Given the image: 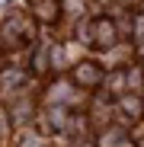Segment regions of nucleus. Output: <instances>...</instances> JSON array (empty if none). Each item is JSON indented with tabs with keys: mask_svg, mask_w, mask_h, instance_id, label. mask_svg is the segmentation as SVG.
Returning a JSON list of instances; mask_svg holds the SVG:
<instances>
[{
	"mask_svg": "<svg viewBox=\"0 0 144 147\" xmlns=\"http://www.w3.org/2000/svg\"><path fill=\"white\" fill-rule=\"evenodd\" d=\"M118 38V26L112 19H93V26H90V42L93 45H99V48H112Z\"/></svg>",
	"mask_w": 144,
	"mask_h": 147,
	"instance_id": "obj_1",
	"label": "nucleus"
},
{
	"mask_svg": "<svg viewBox=\"0 0 144 147\" xmlns=\"http://www.w3.org/2000/svg\"><path fill=\"white\" fill-rule=\"evenodd\" d=\"M74 80H77L80 86H96V83L103 80V70L96 67L93 61H80L77 70H74Z\"/></svg>",
	"mask_w": 144,
	"mask_h": 147,
	"instance_id": "obj_2",
	"label": "nucleus"
},
{
	"mask_svg": "<svg viewBox=\"0 0 144 147\" xmlns=\"http://www.w3.org/2000/svg\"><path fill=\"white\" fill-rule=\"evenodd\" d=\"M118 106H122V112L135 121V118H141L144 115V102L138 99V96H122V102H118Z\"/></svg>",
	"mask_w": 144,
	"mask_h": 147,
	"instance_id": "obj_3",
	"label": "nucleus"
},
{
	"mask_svg": "<svg viewBox=\"0 0 144 147\" xmlns=\"http://www.w3.org/2000/svg\"><path fill=\"white\" fill-rule=\"evenodd\" d=\"M35 16H39L42 22H51V19L58 16V3H55V0H39V7H35Z\"/></svg>",
	"mask_w": 144,
	"mask_h": 147,
	"instance_id": "obj_4",
	"label": "nucleus"
},
{
	"mask_svg": "<svg viewBox=\"0 0 144 147\" xmlns=\"http://www.w3.org/2000/svg\"><path fill=\"white\" fill-rule=\"evenodd\" d=\"M125 141V131L122 128H109V131H103V147H118Z\"/></svg>",
	"mask_w": 144,
	"mask_h": 147,
	"instance_id": "obj_5",
	"label": "nucleus"
},
{
	"mask_svg": "<svg viewBox=\"0 0 144 147\" xmlns=\"http://www.w3.org/2000/svg\"><path fill=\"white\" fill-rule=\"evenodd\" d=\"M70 96V83L64 80V83H58V86H51V99H58V102H64Z\"/></svg>",
	"mask_w": 144,
	"mask_h": 147,
	"instance_id": "obj_6",
	"label": "nucleus"
},
{
	"mask_svg": "<svg viewBox=\"0 0 144 147\" xmlns=\"http://www.w3.org/2000/svg\"><path fill=\"white\" fill-rule=\"evenodd\" d=\"M67 10H83V0H67Z\"/></svg>",
	"mask_w": 144,
	"mask_h": 147,
	"instance_id": "obj_7",
	"label": "nucleus"
},
{
	"mask_svg": "<svg viewBox=\"0 0 144 147\" xmlns=\"http://www.w3.org/2000/svg\"><path fill=\"white\" fill-rule=\"evenodd\" d=\"M135 26H138V32L144 35V16H138V22H135Z\"/></svg>",
	"mask_w": 144,
	"mask_h": 147,
	"instance_id": "obj_8",
	"label": "nucleus"
},
{
	"mask_svg": "<svg viewBox=\"0 0 144 147\" xmlns=\"http://www.w3.org/2000/svg\"><path fill=\"white\" fill-rule=\"evenodd\" d=\"M22 147H39V138H29V141L22 144Z\"/></svg>",
	"mask_w": 144,
	"mask_h": 147,
	"instance_id": "obj_9",
	"label": "nucleus"
},
{
	"mask_svg": "<svg viewBox=\"0 0 144 147\" xmlns=\"http://www.w3.org/2000/svg\"><path fill=\"white\" fill-rule=\"evenodd\" d=\"M118 3H122V7H131V0H118Z\"/></svg>",
	"mask_w": 144,
	"mask_h": 147,
	"instance_id": "obj_10",
	"label": "nucleus"
},
{
	"mask_svg": "<svg viewBox=\"0 0 144 147\" xmlns=\"http://www.w3.org/2000/svg\"><path fill=\"white\" fill-rule=\"evenodd\" d=\"M141 51H144V45H141Z\"/></svg>",
	"mask_w": 144,
	"mask_h": 147,
	"instance_id": "obj_11",
	"label": "nucleus"
}]
</instances>
